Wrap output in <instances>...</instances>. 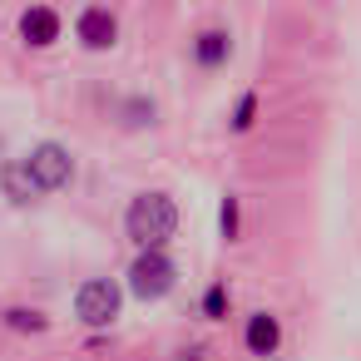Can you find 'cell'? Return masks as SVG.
<instances>
[{
  "mask_svg": "<svg viewBox=\"0 0 361 361\" xmlns=\"http://www.w3.org/2000/svg\"><path fill=\"white\" fill-rule=\"evenodd\" d=\"M124 233L139 243V252H164L169 238L178 233V208L169 193H139L124 208Z\"/></svg>",
  "mask_w": 361,
  "mask_h": 361,
  "instance_id": "6da1fadb",
  "label": "cell"
},
{
  "mask_svg": "<svg viewBox=\"0 0 361 361\" xmlns=\"http://www.w3.org/2000/svg\"><path fill=\"white\" fill-rule=\"evenodd\" d=\"M257 124V90H247L238 104H233V134H247Z\"/></svg>",
  "mask_w": 361,
  "mask_h": 361,
  "instance_id": "8fae6325",
  "label": "cell"
},
{
  "mask_svg": "<svg viewBox=\"0 0 361 361\" xmlns=\"http://www.w3.org/2000/svg\"><path fill=\"white\" fill-rule=\"evenodd\" d=\"M173 287H178V267H173L169 252H139V257L129 262V292H134L139 302H159V297H169Z\"/></svg>",
  "mask_w": 361,
  "mask_h": 361,
  "instance_id": "7a4b0ae2",
  "label": "cell"
},
{
  "mask_svg": "<svg viewBox=\"0 0 361 361\" xmlns=\"http://www.w3.org/2000/svg\"><path fill=\"white\" fill-rule=\"evenodd\" d=\"M228 60H233V35H228V30L208 25V30L193 35V65H198V70H223Z\"/></svg>",
  "mask_w": 361,
  "mask_h": 361,
  "instance_id": "52a82bcc",
  "label": "cell"
},
{
  "mask_svg": "<svg viewBox=\"0 0 361 361\" xmlns=\"http://www.w3.org/2000/svg\"><path fill=\"white\" fill-rule=\"evenodd\" d=\"M0 169H6V159H0Z\"/></svg>",
  "mask_w": 361,
  "mask_h": 361,
  "instance_id": "5bb4252c",
  "label": "cell"
},
{
  "mask_svg": "<svg viewBox=\"0 0 361 361\" xmlns=\"http://www.w3.org/2000/svg\"><path fill=\"white\" fill-rule=\"evenodd\" d=\"M60 35H65V16H60L55 6H30V11H20V40H25V45L45 50V45H55Z\"/></svg>",
  "mask_w": 361,
  "mask_h": 361,
  "instance_id": "8992f818",
  "label": "cell"
},
{
  "mask_svg": "<svg viewBox=\"0 0 361 361\" xmlns=\"http://www.w3.org/2000/svg\"><path fill=\"white\" fill-rule=\"evenodd\" d=\"M75 40H80L85 50H114V40H119L114 11H109V6H85V11L75 16Z\"/></svg>",
  "mask_w": 361,
  "mask_h": 361,
  "instance_id": "5b68a950",
  "label": "cell"
},
{
  "mask_svg": "<svg viewBox=\"0 0 361 361\" xmlns=\"http://www.w3.org/2000/svg\"><path fill=\"white\" fill-rule=\"evenodd\" d=\"M25 169H30V178L40 183V193H55V188H65V183L75 178V154H70L65 144L45 139V144H35V149L25 154Z\"/></svg>",
  "mask_w": 361,
  "mask_h": 361,
  "instance_id": "277c9868",
  "label": "cell"
},
{
  "mask_svg": "<svg viewBox=\"0 0 361 361\" xmlns=\"http://www.w3.org/2000/svg\"><path fill=\"white\" fill-rule=\"evenodd\" d=\"M119 307H124V292H119V282H109V277H90V282H80V292H75V317H80L85 326H109V322L119 317Z\"/></svg>",
  "mask_w": 361,
  "mask_h": 361,
  "instance_id": "3957f363",
  "label": "cell"
},
{
  "mask_svg": "<svg viewBox=\"0 0 361 361\" xmlns=\"http://www.w3.org/2000/svg\"><path fill=\"white\" fill-rule=\"evenodd\" d=\"M243 346H247L252 356H277V346H282V322H277L272 312H252L247 326H243Z\"/></svg>",
  "mask_w": 361,
  "mask_h": 361,
  "instance_id": "ba28073f",
  "label": "cell"
},
{
  "mask_svg": "<svg viewBox=\"0 0 361 361\" xmlns=\"http://www.w3.org/2000/svg\"><path fill=\"white\" fill-rule=\"evenodd\" d=\"M203 317H208V322L228 317V282H213V287L203 292Z\"/></svg>",
  "mask_w": 361,
  "mask_h": 361,
  "instance_id": "4fadbf2b",
  "label": "cell"
},
{
  "mask_svg": "<svg viewBox=\"0 0 361 361\" xmlns=\"http://www.w3.org/2000/svg\"><path fill=\"white\" fill-rule=\"evenodd\" d=\"M0 193H6L11 203H35V198H45L40 183L30 178L25 159H6V169H0Z\"/></svg>",
  "mask_w": 361,
  "mask_h": 361,
  "instance_id": "9c48e42d",
  "label": "cell"
},
{
  "mask_svg": "<svg viewBox=\"0 0 361 361\" xmlns=\"http://www.w3.org/2000/svg\"><path fill=\"white\" fill-rule=\"evenodd\" d=\"M6 322H11L16 331H45V326H50V317H45V312H35V307H11V312H6Z\"/></svg>",
  "mask_w": 361,
  "mask_h": 361,
  "instance_id": "7c38bea8",
  "label": "cell"
},
{
  "mask_svg": "<svg viewBox=\"0 0 361 361\" xmlns=\"http://www.w3.org/2000/svg\"><path fill=\"white\" fill-rule=\"evenodd\" d=\"M218 228H223V238H228V243H238V238H243V208H238V198H233V193H228V198H223V208H218Z\"/></svg>",
  "mask_w": 361,
  "mask_h": 361,
  "instance_id": "30bf717a",
  "label": "cell"
}]
</instances>
